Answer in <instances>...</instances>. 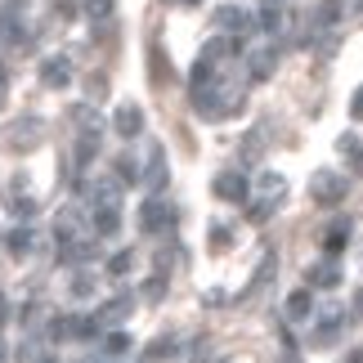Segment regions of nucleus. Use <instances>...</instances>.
I'll return each instance as SVG.
<instances>
[{"label": "nucleus", "instance_id": "f257e3e1", "mask_svg": "<svg viewBox=\"0 0 363 363\" xmlns=\"http://www.w3.org/2000/svg\"><path fill=\"white\" fill-rule=\"evenodd\" d=\"M5 144H9L13 152H32V148H40V144H45V121H40V117H18V121L9 125Z\"/></svg>", "mask_w": 363, "mask_h": 363}, {"label": "nucleus", "instance_id": "f03ea898", "mask_svg": "<svg viewBox=\"0 0 363 363\" xmlns=\"http://www.w3.org/2000/svg\"><path fill=\"white\" fill-rule=\"evenodd\" d=\"M310 198H314L318 206L345 202V175H337V171H314V175H310Z\"/></svg>", "mask_w": 363, "mask_h": 363}, {"label": "nucleus", "instance_id": "7ed1b4c3", "mask_svg": "<svg viewBox=\"0 0 363 363\" xmlns=\"http://www.w3.org/2000/svg\"><path fill=\"white\" fill-rule=\"evenodd\" d=\"M171 225H175V206L152 193V198L139 206V229H144V233H166Z\"/></svg>", "mask_w": 363, "mask_h": 363}, {"label": "nucleus", "instance_id": "20e7f679", "mask_svg": "<svg viewBox=\"0 0 363 363\" xmlns=\"http://www.w3.org/2000/svg\"><path fill=\"white\" fill-rule=\"evenodd\" d=\"M86 220H81V211H77V206H63V211L59 216H54V238H59V247L63 242H77V238H86Z\"/></svg>", "mask_w": 363, "mask_h": 363}, {"label": "nucleus", "instance_id": "39448f33", "mask_svg": "<svg viewBox=\"0 0 363 363\" xmlns=\"http://www.w3.org/2000/svg\"><path fill=\"white\" fill-rule=\"evenodd\" d=\"M216 27L220 32H251V27H256V13L251 9H242V5H220L216 9Z\"/></svg>", "mask_w": 363, "mask_h": 363}, {"label": "nucleus", "instance_id": "423d86ee", "mask_svg": "<svg viewBox=\"0 0 363 363\" xmlns=\"http://www.w3.org/2000/svg\"><path fill=\"white\" fill-rule=\"evenodd\" d=\"M216 198H225V202H247V198H251L247 175H242V171H220V175H216Z\"/></svg>", "mask_w": 363, "mask_h": 363}, {"label": "nucleus", "instance_id": "0eeeda50", "mask_svg": "<svg viewBox=\"0 0 363 363\" xmlns=\"http://www.w3.org/2000/svg\"><path fill=\"white\" fill-rule=\"evenodd\" d=\"M113 130H117L121 139L144 135V108H139V104H121L117 113H113Z\"/></svg>", "mask_w": 363, "mask_h": 363}, {"label": "nucleus", "instance_id": "6e6552de", "mask_svg": "<svg viewBox=\"0 0 363 363\" xmlns=\"http://www.w3.org/2000/svg\"><path fill=\"white\" fill-rule=\"evenodd\" d=\"M130 314H135V291H121V296H113L94 318H99V328H113V323H125Z\"/></svg>", "mask_w": 363, "mask_h": 363}, {"label": "nucleus", "instance_id": "1a4fd4ad", "mask_svg": "<svg viewBox=\"0 0 363 363\" xmlns=\"http://www.w3.org/2000/svg\"><path fill=\"white\" fill-rule=\"evenodd\" d=\"M81 193L90 198V206H121V179H94L81 184Z\"/></svg>", "mask_w": 363, "mask_h": 363}, {"label": "nucleus", "instance_id": "9d476101", "mask_svg": "<svg viewBox=\"0 0 363 363\" xmlns=\"http://www.w3.org/2000/svg\"><path fill=\"white\" fill-rule=\"evenodd\" d=\"M341 323H345V318H341L337 310H332V314H323V318L314 323V332H310V345H314V350H332V345H337V332H341Z\"/></svg>", "mask_w": 363, "mask_h": 363}, {"label": "nucleus", "instance_id": "9b49d317", "mask_svg": "<svg viewBox=\"0 0 363 363\" xmlns=\"http://www.w3.org/2000/svg\"><path fill=\"white\" fill-rule=\"evenodd\" d=\"M40 86L67 90V86H72V63H67V59H45V63H40Z\"/></svg>", "mask_w": 363, "mask_h": 363}, {"label": "nucleus", "instance_id": "f8f14e48", "mask_svg": "<svg viewBox=\"0 0 363 363\" xmlns=\"http://www.w3.org/2000/svg\"><path fill=\"white\" fill-rule=\"evenodd\" d=\"M341 283V269H337V260H318V264H310V269H305V287H337Z\"/></svg>", "mask_w": 363, "mask_h": 363}, {"label": "nucleus", "instance_id": "ddd939ff", "mask_svg": "<svg viewBox=\"0 0 363 363\" xmlns=\"http://www.w3.org/2000/svg\"><path fill=\"white\" fill-rule=\"evenodd\" d=\"M287 318L291 323H310L314 318V287H301L287 296Z\"/></svg>", "mask_w": 363, "mask_h": 363}, {"label": "nucleus", "instance_id": "4468645a", "mask_svg": "<svg viewBox=\"0 0 363 363\" xmlns=\"http://www.w3.org/2000/svg\"><path fill=\"white\" fill-rule=\"evenodd\" d=\"M350 233H354L350 220H332L328 233H323V251H328V256H341V251L350 247Z\"/></svg>", "mask_w": 363, "mask_h": 363}, {"label": "nucleus", "instance_id": "2eb2a0df", "mask_svg": "<svg viewBox=\"0 0 363 363\" xmlns=\"http://www.w3.org/2000/svg\"><path fill=\"white\" fill-rule=\"evenodd\" d=\"M278 67V50L274 45H264L251 54V63H247V81H269V72Z\"/></svg>", "mask_w": 363, "mask_h": 363}, {"label": "nucleus", "instance_id": "dca6fc26", "mask_svg": "<svg viewBox=\"0 0 363 363\" xmlns=\"http://www.w3.org/2000/svg\"><path fill=\"white\" fill-rule=\"evenodd\" d=\"M0 40H9V45H23L27 40V27L18 23V9L13 5H0Z\"/></svg>", "mask_w": 363, "mask_h": 363}, {"label": "nucleus", "instance_id": "f3484780", "mask_svg": "<svg viewBox=\"0 0 363 363\" xmlns=\"http://www.w3.org/2000/svg\"><path fill=\"white\" fill-rule=\"evenodd\" d=\"M32 238H36V233L32 229H27V225H18V229H9L5 233V247H9V256H27V251H32Z\"/></svg>", "mask_w": 363, "mask_h": 363}, {"label": "nucleus", "instance_id": "a211bd4d", "mask_svg": "<svg viewBox=\"0 0 363 363\" xmlns=\"http://www.w3.org/2000/svg\"><path fill=\"white\" fill-rule=\"evenodd\" d=\"M148 166H152V171H148V189L157 193V189L166 184V148H162V144H152V162H148Z\"/></svg>", "mask_w": 363, "mask_h": 363}, {"label": "nucleus", "instance_id": "6ab92c4d", "mask_svg": "<svg viewBox=\"0 0 363 363\" xmlns=\"http://www.w3.org/2000/svg\"><path fill=\"white\" fill-rule=\"evenodd\" d=\"M264 135H269V125H256V130L247 135V144H242V162H247V166L260 157V148H264Z\"/></svg>", "mask_w": 363, "mask_h": 363}, {"label": "nucleus", "instance_id": "aec40b11", "mask_svg": "<svg viewBox=\"0 0 363 363\" xmlns=\"http://www.w3.org/2000/svg\"><path fill=\"white\" fill-rule=\"evenodd\" d=\"M130 354V337L125 332H113V337L104 341V359H125Z\"/></svg>", "mask_w": 363, "mask_h": 363}, {"label": "nucleus", "instance_id": "412c9836", "mask_svg": "<svg viewBox=\"0 0 363 363\" xmlns=\"http://www.w3.org/2000/svg\"><path fill=\"white\" fill-rule=\"evenodd\" d=\"M135 166H139V162L130 157V152H125V157H117V179H121V184H139V179H144Z\"/></svg>", "mask_w": 363, "mask_h": 363}, {"label": "nucleus", "instance_id": "4be33fe9", "mask_svg": "<svg viewBox=\"0 0 363 363\" xmlns=\"http://www.w3.org/2000/svg\"><path fill=\"white\" fill-rule=\"evenodd\" d=\"M260 193H264V198H283V193H287V179L283 175H260Z\"/></svg>", "mask_w": 363, "mask_h": 363}, {"label": "nucleus", "instance_id": "5701e85b", "mask_svg": "<svg viewBox=\"0 0 363 363\" xmlns=\"http://www.w3.org/2000/svg\"><path fill=\"white\" fill-rule=\"evenodd\" d=\"M86 13L94 23H108V18H113V0H86Z\"/></svg>", "mask_w": 363, "mask_h": 363}, {"label": "nucleus", "instance_id": "b1692460", "mask_svg": "<svg viewBox=\"0 0 363 363\" xmlns=\"http://www.w3.org/2000/svg\"><path fill=\"white\" fill-rule=\"evenodd\" d=\"M274 211H278V202H274V198H264L260 206H251V211H247V220H251V225H264V220H269Z\"/></svg>", "mask_w": 363, "mask_h": 363}, {"label": "nucleus", "instance_id": "393cba45", "mask_svg": "<svg viewBox=\"0 0 363 363\" xmlns=\"http://www.w3.org/2000/svg\"><path fill=\"white\" fill-rule=\"evenodd\" d=\"M130 264H135V256H130V251H117V256H108V274H113V278H121L125 269H130Z\"/></svg>", "mask_w": 363, "mask_h": 363}, {"label": "nucleus", "instance_id": "a878e982", "mask_svg": "<svg viewBox=\"0 0 363 363\" xmlns=\"http://www.w3.org/2000/svg\"><path fill=\"white\" fill-rule=\"evenodd\" d=\"M148 359H175V341L171 337H157L148 345Z\"/></svg>", "mask_w": 363, "mask_h": 363}, {"label": "nucleus", "instance_id": "bb28decb", "mask_svg": "<svg viewBox=\"0 0 363 363\" xmlns=\"http://www.w3.org/2000/svg\"><path fill=\"white\" fill-rule=\"evenodd\" d=\"M260 27H264V32H278V27H283V9H278V5H269V9L260 13Z\"/></svg>", "mask_w": 363, "mask_h": 363}, {"label": "nucleus", "instance_id": "cd10ccee", "mask_svg": "<svg viewBox=\"0 0 363 363\" xmlns=\"http://www.w3.org/2000/svg\"><path fill=\"white\" fill-rule=\"evenodd\" d=\"M144 296H148V301H162V296H166V274H152V278H148Z\"/></svg>", "mask_w": 363, "mask_h": 363}, {"label": "nucleus", "instance_id": "c85d7f7f", "mask_svg": "<svg viewBox=\"0 0 363 363\" xmlns=\"http://www.w3.org/2000/svg\"><path fill=\"white\" fill-rule=\"evenodd\" d=\"M94 291V274H81V278H72V296H90Z\"/></svg>", "mask_w": 363, "mask_h": 363}, {"label": "nucleus", "instance_id": "c756f323", "mask_svg": "<svg viewBox=\"0 0 363 363\" xmlns=\"http://www.w3.org/2000/svg\"><path fill=\"white\" fill-rule=\"evenodd\" d=\"M13 216L32 220V216H36V202H32V198H13Z\"/></svg>", "mask_w": 363, "mask_h": 363}, {"label": "nucleus", "instance_id": "7c9ffc66", "mask_svg": "<svg viewBox=\"0 0 363 363\" xmlns=\"http://www.w3.org/2000/svg\"><path fill=\"white\" fill-rule=\"evenodd\" d=\"M211 247H216V251H225V247H229V229H225V225H216V229H211Z\"/></svg>", "mask_w": 363, "mask_h": 363}, {"label": "nucleus", "instance_id": "2f4dec72", "mask_svg": "<svg viewBox=\"0 0 363 363\" xmlns=\"http://www.w3.org/2000/svg\"><path fill=\"white\" fill-rule=\"evenodd\" d=\"M350 117H354V121H363V86L354 90V99H350Z\"/></svg>", "mask_w": 363, "mask_h": 363}, {"label": "nucleus", "instance_id": "473e14b6", "mask_svg": "<svg viewBox=\"0 0 363 363\" xmlns=\"http://www.w3.org/2000/svg\"><path fill=\"white\" fill-rule=\"evenodd\" d=\"M350 157H354V171H359V175H363V144H359V148H354V152H350Z\"/></svg>", "mask_w": 363, "mask_h": 363}, {"label": "nucleus", "instance_id": "72a5a7b5", "mask_svg": "<svg viewBox=\"0 0 363 363\" xmlns=\"http://www.w3.org/2000/svg\"><path fill=\"white\" fill-rule=\"evenodd\" d=\"M354 314H359V318H363V291H359V301H354Z\"/></svg>", "mask_w": 363, "mask_h": 363}, {"label": "nucleus", "instance_id": "f704fd0d", "mask_svg": "<svg viewBox=\"0 0 363 363\" xmlns=\"http://www.w3.org/2000/svg\"><path fill=\"white\" fill-rule=\"evenodd\" d=\"M0 328H5V296H0Z\"/></svg>", "mask_w": 363, "mask_h": 363}, {"label": "nucleus", "instance_id": "c9c22d12", "mask_svg": "<svg viewBox=\"0 0 363 363\" xmlns=\"http://www.w3.org/2000/svg\"><path fill=\"white\" fill-rule=\"evenodd\" d=\"M171 5H202V0H171Z\"/></svg>", "mask_w": 363, "mask_h": 363}, {"label": "nucleus", "instance_id": "e433bc0d", "mask_svg": "<svg viewBox=\"0 0 363 363\" xmlns=\"http://www.w3.org/2000/svg\"><path fill=\"white\" fill-rule=\"evenodd\" d=\"M350 363H363V350H354V354H350Z\"/></svg>", "mask_w": 363, "mask_h": 363}, {"label": "nucleus", "instance_id": "4c0bfd02", "mask_svg": "<svg viewBox=\"0 0 363 363\" xmlns=\"http://www.w3.org/2000/svg\"><path fill=\"white\" fill-rule=\"evenodd\" d=\"M264 5H283V0H264Z\"/></svg>", "mask_w": 363, "mask_h": 363}, {"label": "nucleus", "instance_id": "58836bf2", "mask_svg": "<svg viewBox=\"0 0 363 363\" xmlns=\"http://www.w3.org/2000/svg\"><path fill=\"white\" fill-rule=\"evenodd\" d=\"M0 363H5V345H0Z\"/></svg>", "mask_w": 363, "mask_h": 363}]
</instances>
